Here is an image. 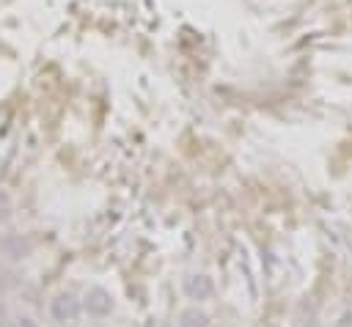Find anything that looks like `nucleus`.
Masks as SVG:
<instances>
[{
    "label": "nucleus",
    "instance_id": "20e7f679",
    "mask_svg": "<svg viewBox=\"0 0 352 327\" xmlns=\"http://www.w3.org/2000/svg\"><path fill=\"white\" fill-rule=\"evenodd\" d=\"M214 291H217V289H214V280H212L209 272L190 269V272L182 275V294H184L190 302L204 305V302H209V300L214 297Z\"/></svg>",
    "mask_w": 352,
    "mask_h": 327
},
{
    "label": "nucleus",
    "instance_id": "f03ea898",
    "mask_svg": "<svg viewBox=\"0 0 352 327\" xmlns=\"http://www.w3.org/2000/svg\"><path fill=\"white\" fill-rule=\"evenodd\" d=\"M80 300H82V313L88 319H94V322L110 319L116 313V297H113V291L104 289V286H99V283L88 286Z\"/></svg>",
    "mask_w": 352,
    "mask_h": 327
},
{
    "label": "nucleus",
    "instance_id": "39448f33",
    "mask_svg": "<svg viewBox=\"0 0 352 327\" xmlns=\"http://www.w3.org/2000/svg\"><path fill=\"white\" fill-rule=\"evenodd\" d=\"M176 327H212V316L209 311H204L198 302H190L179 311L176 316Z\"/></svg>",
    "mask_w": 352,
    "mask_h": 327
},
{
    "label": "nucleus",
    "instance_id": "7ed1b4c3",
    "mask_svg": "<svg viewBox=\"0 0 352 327\" xmlns=\"http://www.w3.org/2000/svg\"><path fill=\"white\" fill-rule=\"evenodd\" d=\"M33 256V239L22 231H14V228H6L0 231V261L16 267L22 261H28Z\"/></svg>",
    "mask_w": 352,
    "mask_h": 327
},
{
    "label": "nucleus",
    "instance_id": "f257e3e1",
    "mask_svg": "<svg viewBox=\"0 0 352 327\" xmlns=\"http://www.w3.org/2000/svg\"><path fill=\"white\" fill-rule=\"evenodd\" d=\"M47 313H50L52 324H60V327H66V324H77L80 316H82V300H80L74 291L60 289V291H55V294L50 297Z\"/></svg>",
    "mask_w": 352,
    "mask_h": 327
},
{
    "label": "nucleus",
    "instance_id": "6e6552de",
    "mask_svg": "<svg viewBox=\"0 0 352 327\" xmlns=\"http://www.w3.org/2000/svg\"><path fill=\"white\" fill-rule=\"evenodd\" d=\"M8 322H11V308H8L6 297L0 294V327H8Z\"/></svg>",
    "mask_w": 352,
    "mask_h": 327
},
{
    "label": "nucleus",
    "instance_id": "423d86ee",
    "mask_svg": "<svg viewBox=\"0 0 352 327\" xmlns=\"http://www.w3.org/2000/svg\"><path fill=\"white\" fill-rule=\"evenodd\" d=\"M14 217V198L8 190H0V228L8 225Z\"/></svg>",
    "mask_w": 352,
    "mask_h": 327
},
{
    "label": "nucleus",
    "instance_id": "0eeeda50",
    "mask_svg": "<svg viewBox=\"0 0 352 327\" xmlns=\"http://www.w3.org/2000/svg\"><path fill=\"white\" fill-rule=\"evenodd\" d=\"M8 327H41V324L36 322V316H33V313H25V311H19V313H11V322H8Z\"/></svg>",
    "mask_w": 352,
    "mask_h": 327
},
{
    "label": "nucleus",
    "instance_id": "1a4fd4ad",
    "mask_svg": "<svg viewBox=\"0 0 352 327\" xmlns=\"http://www.w3.org/2000/svg\"><path fill=\"white\" fill-rule=\"evenodd\" d=\"M338 327H352V311H344L338 316Z\"/></svg>",
    "mask_w": 352,
    "mask_h": 327
}]
</instances>
